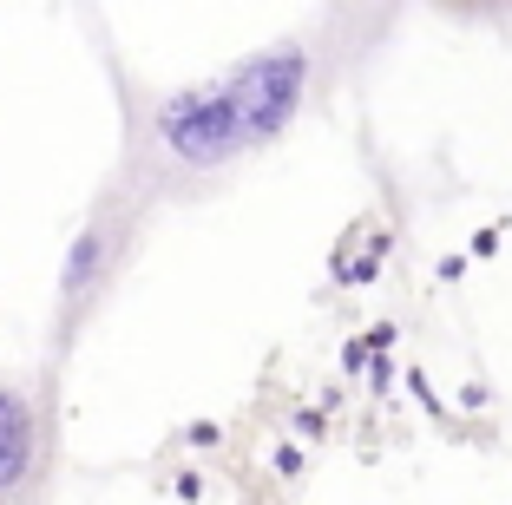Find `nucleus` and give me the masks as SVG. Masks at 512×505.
Wrapping results in <instances>:
<instances>
[{
    "instance_id": "obj_3",
    "label": "nucleus",
    "mask_w": 512,
    "mask_h": 505,
    "mask_svg": "<svg viewBox=\"0 0 512 505\" xmlns=\"http://www.w3.org/2000/svg\"><path fill=\"white\" fill-rule=\"evenodd\" d=\"M112 250H119V230H112V217H92L86 230L73 237V250H66V269H60V302H66V322H73V315L92 302V289H99V276H106Z\"/></svg>"
},
{
    "instance_id": "obj_2",
    "label": "nucleus",
    "mask_w": 512,
    "mask_h": 505,
    "mask_svg": "<svg viewBox=\"0 0 512 505\" xmlns=\"http://www.w3.org/2000/svg\"><path fill=\"white\" fill-rule=\"evenodd\" d=\"M158 145L171 151L178 164L191 171H211V164L237 158V119L224 105V86H204V92H178V99L158 105Z\"/></svg>"
},
{
    "instance_id": "obj_4",
    "label": "nucleus",
    "mask_w": 512,
    "mask_h": 505,
    "mask_svg": "<svg viewBox=\"0 0 512 505\" xmlns=\"http://www.w3.org/2000/svg\"><path fill=\"white\" fill-rule=\"evenodd\" d=\"M33 473V407L14 381H0V499L20 492Z\"/></svg>"
},
{
    "instance_id": "obj_1",
    "label": "nucleus",
    "mask_w": 512,
    "mask_h": 505,
    "mask_svg": "<svg viewBox=\"0 0 512 505\" xmlns=\"http://www.w3.org/2000/svg\"><path fill=\"white\" fill-rule=\"evenodd\" d=\"M302 79H309L302 46H270V53L243 60L237 73L224 79V105H230V119H237L243 145H263V138H276L289 119H296Z\"/></svg>"
}]
</instances>
